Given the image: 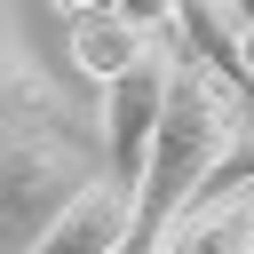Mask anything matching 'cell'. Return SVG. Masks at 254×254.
Returning <instances> with one entry per match:
<instances>
[{
  "label": "cell",
  "mask_w": 254,
  "mask_h": 254,
  "mask_svg": "<svg viewBox=\"0 0 254 254\" xmlns=\"http://www.w3.org/2000/svg\"><path fill=\"white\" fill-rule=\"evenodd\" d=\"M87 175L95 151L71 119H0V222H48Z\"/></svg>",
  "instance_id": "1"
},
{
  "label": "cell",
  "mask_w": 254,
  "mask_h": 254,
  "mask_svg": "<svg viewBox=\"0 0 254 254\" xmlns=\"http://www.w3.org/2000/svg\"><path fill=\"white\" fill-rule=\"evenodd\" d=\"M167 71H175V48L167 40H151L111 87H103V183L111 190H127L135 198V183H143V159H151V127H159V111H167Z\"/></svg>",
  "instance_id": "2"
},
{
  "label": "cell",
  "mask_w": 254,
  "mask_h": 254,
  "mask_svg": "<svg viewBox=\"0 0 254 254\" xmlns=\"http://www.w3.org/2000/svg\"><path fill=\"white\" fill-rule=\"evenodd\" d=\"M175 56L190 71H206L238 111H254V64H246V24L230 0H175Z\"/></svg>",
  "instance_id": "3"
},
{
  "label": "cell",
  "mask_w": 254,
  "mask_h": 254,
  "mask_svg": "<svg viewBox=\"0 0 254 254\" xmlns=\"http://www.w3.org/2000/svg\"><path fill=\"white\" fill-rule=\"evenodd\" d=\"M127 206H135L127 190H111L103 175H87V183L32 230L24 254H119V246H127Z\"/></svg>",
  "instance_id": "4"
},
{
  "label": "cell",
  "mask_w": 254,
  "mask_h": 254,
  "mask_svg": "<svg viewBox=\"0 0 254 254\" xmlns=\"http://www.w3.org/2000/svg\"><path fill=\"white\" fill-rule=\"evenodd\" d=\"M0 119H71L64 87L32 56V40H24V24H16L8 0H0Z\"/></svg>",
  "instance_id": "5"
},
{
  "label": "cell",
  "mask_w": 254,
  "mask_h": 254,
  "mask_svg": "<svg viewBox=\"0 0 254 254\" xmlns=\"http://www.w3.org/2000/svg\"><path fill=\"white\" fill-rule=\"evenodd\" d=\"M151 254H254V190L190 198V206L175 214V230H167Z\"/></svg>",
  "instance_id": "6"
},
{
  "label": "cell",
  "mask_w": 254,
  "mask_h": 254,
  "mask_svg": "<svg viewBox=\"0 0 254 254\" xmlns=\"http://www.w3.org/2000/svg\"><path fill=\"white\" fill-rule=\"evenodd\" d=\"M64 48H71V64H79L87 79H103V87H111V79L151 48V40H143V32H127L119 16H103V8H71V16H64Z\"/></svg>",
  "instance_id": "7"
},
{
  "label": "cell",
  "mask_w": 254,
  "mask_h": 254,
  "mask_svg": "<svg viewBox=\"0 0 254 254\" xmlns=\"http://www.w3.org/2000/svg\"><path fill=\"white\" fill-rule=\"evenodd\" d=\"M230 190H254V127L230 143V159L206 175V190H198V198H230Z\"/></svg>",
  "instance_id": "8"
},
{
  "label": "cell",
  "mask_w": 254,
  "mask_h": 254,
  "mask_svg": "<svg viewBox=\"0 0 254 254\" xmlns=\"http://www.w3.org/2000/svg\"><path fill=\"white\" fill-rule=\"evenodd\" d=\"M103 16H119L127 32H143V40H159L167 24H175V0H95Z\"/></svg>",
  "instance_id": "9"
},
{
  "label": "cell",
  "mask_w": 254,
  "mask_h": 254,
  "mask_svg": "<svg viewBox=\"0 0 254 254\" xmlns=\"http://www.w3.org/2000/svg\"><path fill=\"white\" fill-rule=\"evenodd\" d=\"M230 8H238V24H246V32H254V0H230Z\"/></svg>",
  "instance_id": "10"
},
{
  "label": "cell",
  "mask_w": 254,
  "mask_h": 254,
  "mask_svg": "<svg viewBox=\"0 0 254 254\" xmlns=\"http://www.w3.org/2000/svg\"><path fill=\"white\" fill-rule=\"evenodd\" d=\"M71 8H95V0H56V16H71Z\"/></svg>",
  "instance_id": "11"
}]
</instances>
